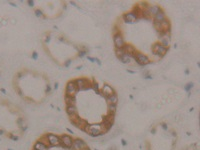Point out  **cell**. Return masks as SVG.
<instances>
[{"instance_id":"obj_1","label":"cell","mask_w":200,"mask_h":150,"mask_svg":"<svg viewBox=\"0 0 200 150\" xmlns=\"http://www.w3.org/2000/svg\"><path fill=\"white\" fill-rule=\"evenodd\" d=\"M152 49H153V52L155 53V55H158V56H161V55L165 54L166 51H167V48L164 47L163 45H161L160 43L154 44Z\"/></svg>"},{"instance_id":"obj_2","label":"cell","mask_w":200,"mask_h":150,"mask_svg":"<svg viewBox=\"0 0 200 150\" xmlns=\"http://www.w3.org/2000/svg\"><path fill=\"white\" fill-rule=\"evenodd\" d=\"M113 40H114V44H115V46H116V48H122L124 45H125L123 37H122L120 34H115Z\"/></svg>"},{"instance_id":"obj_3","label":"cell","mask_w":200,"mask_h":150,"mask_svg":"<svg viewBox=\"0 0 200 150\" xmlns=\"http://www.w3.org/2000/svg\"><path fill=\"white\" fill-rule=\"evenodd\" d=\"M135 60L137 61L139 64H147L149 62V59L146 55L142 54V53H137L135 56Z\"/></svg>"},{"instance_id":"obj_4","label":"cell","mask_w":200,"mask_h":150,"mask_svg":"<svg viewBox=\"0 0 200 150\" xmlns=\"http://www.w3.org/2000/svg\"><path fill=\"white\" fill-rule=\"evenodd\" d=\"M66 90H67V94L70 96H72V94L76 93L77 86H76V84H75V82H69V83L67 84Z\"/></svg>"},{"instance_id":"obj_5","label":"cell","mask_w":200,"mask_h":150,"mask_svg":"<svg viewBox=\"0 0 200 150\" xmlns=\"http://www.w3.org/2000/svg\"><path fill=\"white\" fill-rule=\"evenodd\" d=\"M161 10V8L158 6V5H152V6H149L147 8V12L149 13V15H155V14H157L159 12V11Z\"/></svg>"},{"instance_id":"obj_6","label":"cell","mask_w":200,"mask_h":150,"mask_svg":"<svg viewBox=\"0 0 200 150\" xmlns=\"http://www.w3.org/2000/svg\"><path fill=\"white\" fill-rule=\"evenodd\" d=\"M137 18H138V16L135 15L133 12L127 13L124 15V20H125L126 22H133V21H135Z\"/></svg>"},{"instance_id":"obj_7","label":"cell","mask_w":200,"mask_h":150,"mask_svg":"<svg viewBox=\"0 0 200 150\" xmlns=\"http://www.w3.org/2000/svg\"><path fill=\"white\" fill-rule=\"evenodd\" d=\"M62 141H63V144H64L66 147H71L72 145H73V141H72L71 137H69L68 135L62 136Z\"/></svg>"},{"instance_id":"obj_8","label":"cell","mask_w":200,"mask_h":150,"mask_svg":"<svg viewBox=\"0 0 200 150\" xmlns=\"http://www.w3.org/2000/svg\"><path fill=\"white\" fill-rule=\"evenodd\" d=\"M154 19L156 22H162L163 20H165V15H164V12L162 10H160L158 13L154 15Z\"/></svg>"},{"instance_id":"obj_9","label":"cell","mask_w":200,"mask_h":150,"mask_svg":"<svg viewBox=\"0 0 200 150\" xmlns=\"http://www.w3.org/2000/svg\"><path fill=\"white\" fill-rule=\"evenodd\" d=\"M131 58H132V55H131L130 53H125V54L120 56L119 59L123 63H129V62H131Z\"/></svg>"},{"instance_id":"obj_10","label":"cell","mask_w":200,"mask_h":150,"mask_svg":"<svg viewBox=\"0 0 200 150\" xmlns=\"http://www.w3.org/2000/svg\"><path fill=\"white\" fill-rule=\"evenodd\" d=\"M66 110H67V113L69 114L70 116H73V115H75V113H76V108H75L74 105H68Z\"/></svg>"},{"instance_id":"obj_11","label":"cell","mask_w":200,"mask_h":150,"mask_svg":"<svg viewBox=\"0 0 200 150\" xmlns=\"http://www.w3.org/2000/svg\"><path fill=\"white\" fill-rule=\"evenodd\" d=\"M47 137H48V140H49V142H50L51 144H57L58 143V137L55 136V135L49 134Z\"/></svg>"},{"instance_id":"obj_12","label":"cell","mask_w":200,"mask_h":150,"mask_svg":"<svg viewBox=\"0 0 200 150\" xmlns=\"http://www.w3.org/2000/svg\"><path fill=\"white\" fill-rule=\"evenodd\" d=\"M73 145H74V147H76V149H78V150H81L84 146H85V144H84L81 140H76L75 142H73Z\"/></svg>"},{"instance_id":"obj_13","label":"cell","mask_w":200,"mask_h":150,"mask_svg":"<svg viewBox=\"0 0 200 150\" xmlns=\"http://www.w3.org/2000/svg\"><path fill=\"white\" fill-rule=\"evenodd\" d=\"M35 150H47V147H46V145L44 143H42V142H37V143L35 144Z\"/></svg>"},{"instance_id":"obj_14","label":"cell","mask_w":200,"mask_h":150,"mask_svg":"<svg viewBox=\"0 0 200 150\" xmlns=\"http://www.w3.org/2000/svg\"><path fill=\"white\" fill-rule=\"evenodd\" d=\"M108 101H109L110 104H115V103L117 102V95L116 94H111L109 96V98H108Z\"/></svg>"},{"instance_id":"obj_15","label":"cell","mask_w":200,"mask_h":150,"mask_svg":"<svg viewBox=\"0 0 200 150\" xmlns=\"http://www.w3.org/2000/svg\"><path fill=\"white\" fill-rule=\"evenodd\" d=\"M115 53H116V54L120 57V56L125 54V51H124L123 48H116V49H115Z\"/></svg>"},{"instance_id":"obj_16","label":"cell","mask_w":200,"mask_h":150,"mask_svg":"<svg viewBox=\"0 0 200 150\" xmlns=\"http://www.w3.org/2000/svg\"><path fill=\"white\" fill-rule=\"evenodd\" d=\"M109 109L111 110V111H112V110L114 111V110L116 109V106H115V104H110L109 105Z\"/></svg>"},{"instance_id":"obj_17","label":"cell","mask_w":200,"mask_h":150,"mask_svg":"<svg viewBox=\"0 0 200 150\" xmlns=\"http://www.w3.org/2000/svg\"><path fill=\"white\" fill-rule=\"evenodd\" d=\"M35 13H36V15L38 16V17H40V16L42 15V12H41V11H40V10H38V9H37V10L35 11Z\"/></svg>"}]
</instances>
